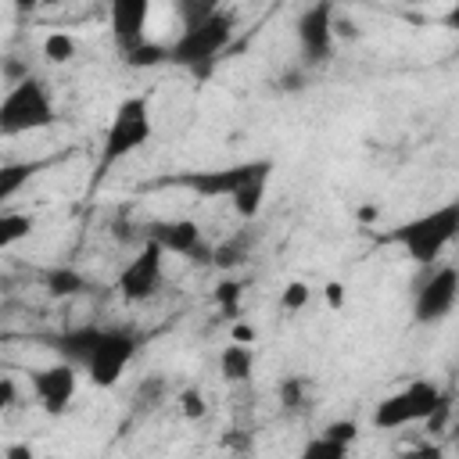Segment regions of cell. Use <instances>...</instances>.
I'll list each match as a JSON object with an SVG mask.
<instances>
[{"mask_svg":"<svg viewBox=\"0 0 459 459\" xmlns=\"http://www.w3.org/2000/svg\"><path fill=\"white\" fill-rule=\"evenodd\" d=\"M280 82H283V90H301V86H305V68H294V72H287Z\"/></svg>","mask_w":459,"mask_h":459,"instance_id":"836d02e7","label":"cell"},{"mask_svg":"<svg viewBox=\"0 0 459 459\" xmlns=\"http://www.w3.org/2000/svg\"><path fill=\"white\" fill-rule=\"evenodd\" d=\"M161 276H165V251L147 237L143 247L122 265L115 287H118V294H122L126 301H147V298L158 294Z\"/></svg>","mask_w":459,"mask_h":459,"instance_id":"ba28073f","label":"cell"},{"mask_svg":"<svg viewBox=\"0 0 459 459\" xmlns=\"http://www.w3.org/2000/svg\"><path fill=\"white\" fill-rule=\"evenodd\" d=\"M18 11H36V7H43V4H54V0H11Z\"/></svg>","mask_w":459,"mask_h":459,"instance_id":"8d00e7d4","label":"cell"},{"mask_svg":"<svg viewBox=\"0 0 459 459\" xmlns=\"http://www.w3.org/2000/svg\"><path fill=\"white\" fill-rule=\"evenodd\" d=\"M240 298H244V283L240 280H233V276H226V280H219L215 283V305L233 319V316H240Z\"/></svg>","mask_w":459,"mask_h":459,"instance_id":"ffe728a7","label":"cell"},{"mask_svg":"<svg viewBox=\"0 0 459 459\" xmlns=\"http://www.w3.org/2000/svg\"><path fill=\"white\" fill-rule=\"evenodd\" d=\"M57 351L86 369L90 384L115 387L136 355V337L122 326H79L57 337Z\"/></svg>","mask_w":459,"mask_h":459,"instance_id":"6da1fadb","label":"cell"},{"mask_svg":"<svg viewBox=\"0 0 459 459\" xmlns=\"http://www.w3.org/2000/svg\"><path fill=\"white\" fill-rule=\"evenodd\" d=\"M226 0H176V11H179V22L183 25H194V22H204L208 14L222 11Z\"/></svg>","mask_w":459,"mask_h":459,"instance_id":"7402d4cb","label":"cell"},{"mask_svg":"<svg viewBox=\"0 0 459 459\" xmlns=\"http://www.w3.org/2000/svg\"><path fill=\"white\" fill-rule=\"evenodd\" d=\"M323 301H326V308H330V312H341V308H344V301H348L344 283H341V280H326V283H323Z\"/></svg>","mask_w":459,"mask_h":459,"instance_id":"f1b7e54d","label":"cell"},{"mask_svg":"<svg viewBox=\"0 0 459 459\" xmlns=\"http://www.w3.org/2000/svg\"><path fill=\"white\" fill-rule=\"evenodd\" d=\"M459 301V269L452 262H434L430 276L416 287V301H412V316L416 323H441L445 316H452Z\"/></svg>","mask_w":459,"mask_h":459,"instance_id":"52a82bcc","label":"cell"},{"mask_svg":"<svg viewBox=\"0 0 459 459\" xmlns=\"http://www.w3.org/2000/svg\"><path fill=\"white\" fill-rule=\"evenodd\" d=\"M247 237L240 233V237H230V240H222V244H215L212 251H208V262L215 265V269H222V273H233V269H240L244 262H247Z\"/></svg>","mask_w":459,"mask_h":459,"instance_id":"ac0fdd59","label":"cell"},{"mask_svg":"<svg viewBox=\"0 0 459 459\" xmlns=\"http://www.w3.org/2000/svg\"><path fill=\"white\" fill-rule=\"evenodd\" d=\"M82 287H86V280H82V273H79V269L57 265V269H50V273H47V290H50L54 298H72V294H79Z\"/></svg>","mask_w":459,"mask_h":459,"instance_id":"d6986e66","label":"cell"},{"mask_svg":"<svg viewBox=\"0 0 459 459\" xmlns=\"http://www.w3.org/2000/svg\"><path fill=\"white\" fill-rule=\"evenodd\" d=\"M176 405H179L183 420H190V423L204 420V412H208V402H204V394H201L197 387H183V391L176 394Z\"/></svg>","mask_w":459,"mask_h":459,"instance_id":"d4e9b609","label":"cell"},{"mask_svg":"<svg viewBox=\"0 0 459 459\" xmlns=\"http://www.w3.org/2000/svg\"><path fill=\"white\" fill-rule=\"evenodd\" d=\"M333 36L341 39H359V25L348 14H333Z\"/></svg>","mask_w":459,"mask_h":459,"instance_id":"d6a6232c","label":"cell"},{"mask_svg":"<svg viewBox=\"0 0 459 459\" xmlns=\"http://www.w3.org/2000/svg\"><path fill=\"white\" fill-rule=\"evenodd\" d=\"M154 133V122H151V104L147 97H126L118 108H115V118L104 133V143H100V169H108L111 161H122L126 154L140 151Z\"/></svg>","mask_w":459,"mask_h":459,"instance_id":"5b68a950","label":"cell"},{"mask_svg":"<svg viewBox=\"0 0 459 459\" xmlns=\"http://www.w3.org/2000/svg\"><path fill=\"white\" fill-rule=\"evenodd\" d=\"M273 169L269 158H255V161H240V165H226V169H208V172H190L179 183L190 186L197 197H233L240 190V183H247L255 172Z\"/></svg>","mask_w":459,"mask_h":459,"instance_id":"8fae6325","label":"cell"},{"mask_svg":"<svg viewBox=\"0 0 459 459\" xmlns=\"http://www.w3.org/2000/svg\"><path fill=\"white\" fill-rule=\"evenodd\" d=\"M301 455H305V459H344V455H348V445H341V441L319 434V437H312V441L301 448Z\"/></svg>","mask_w":459,"mask_h":459,"instance_id":"cb8c5ba5","label":"cell"},{"mask_svg":"<svg viewBox=\"0 0 459 459\" xmlns=\"http://www.w3.org/2000/svg\"><path fill=\"white\" fill-rule=\"evenodd\" d=\"M333 0H316L301 11L298 18V47H301V57H305V68L308 65H323L330 61L333 54Z\"/></svg>","mask_w":459,"mask_h":459,"instance_id":"9c48e42d","label":"cell"},{"mask_svg":"<svg viewBox=\"0 0 459 459\" xmlns=\"http://www.w3.org/2000/svg\"><path fill=\"white\" fill-rule=\"evenodd\" d=\"M319 434H326V437H333V441H341V445L351 448V441L359 437V423H355V420H330Z\"/></svg>","mask_w":459,"mask_h":459,"instance_id":"83f0119b","label":"cell"},{"mask_svg":"<svg viewBox=\"0 0 459 459\" xmlns=\"http://www.w3.org/2000/svg\"><path fill=\"white\" fill-rule=\"evenodd\" d=\"M43 57L54 61V65H68L75 57V39L68 32H50L43 39Z\"/></svg>","mask_w":459,"mask_h":459,"instance_id":"44dd1931","label":"cell"},{"mask_svg":"<svg viewBox=\"0 0 459 459\" xmlns=\"http://www.w3.org/2000/svg\"><path fill=\"white\" fill-rule=\"evenodd\" d=\"M126 61L133 68H151V65H161L165 61V47L161 43H151V39H140L136 47L126 50Z\"/></svg>","mask_w":459,"mask_h":459,"instance_id":"603a6c76","label":"cell"},{"mask_svg":"<svg viewBox=\"0 0 459 459\" xmlns=\"http://www.w3.org/2000/svg\"><path fill=\"white\" fill-rule=\"evenodd\" d=\"M29 384H32V394H36L39 409L47 416H61V412H68V405H72V398L79 391V366L65 359V362L32 369Z\"/></svg>","mask_w":459,"mask_h":459,"instance_id":"30bf717a","label":"cell"},{"mask_svg":"<svg viewBox=\"0 0 459 459\" xmlns=\"http://www.w3.org/2000/svg\"><path fill=\"white\" fill-rule=\"evenodd\" d=\"M32 230H36L32 212H0V251L22 244L25 237H32Z\"/></svg>","mask_w":459,"mask_h":459,"instance_id":"2e32d148","label":"cell"},{"mask_svg":"<svg viewBox=\"0 0 459 459\" xmlns=\"http://www.w3.org/2000/svg\"><path fill=\"white\" fill-rule=\"evenodd\" d=\"M230 39H233V14L222 7V11L208 14L204 22L183 25V32L165 47V61H172V65L186 68L190 75L204 79L215 68L219 54L230 47Z\"/></svg>","mask_w":459,"mask_h":459,"instance_id":"7a4b0ae2","label":"cell"},{"mask_svg":"<svg viewBox=\"0 0 459 459\" xmlns=\"http://www.w3.org/2000/svg\"><path fill=\"white\" fill-rule=\"evenodd\" d=\"M308 298H312L308 283H305V280H290V283L283 287V294H280V305H283L287 312H301V308L308 305Z\"/></svg>","mask_w":459,"mask_h":459,"instance_id":"484cf974","label":"cell"},{"mask_svg":"<svg viewBox=\"0 0 459 459\" xmlns=\"http://www.w3.org/2000/svg\"><path fill=\"white\" fill-rule=\"evenodd\" d=\"M54 122V97L39 75H22L0 97V136H22Z\"/></svg>","mask_w":459,"mask_h":459,"instance_id":"277c9868","label":"cell"},{"mask_svg":"<svg viewBox=\"0 0 459 459\" xmlns=\"http://www.w3.org/2000/svg\"><path fill=\"white\" fill-rule=\"evenodd\" d=\"M147 18H151V0H108V22L122 50L143 39Z\"/></svg>","mask_w":459,"mask_h":459,"instance_id":"4fadbf2b","label":"cell"},{"mask_svg":"<svg viewBox=\"0 0 459 459\" xmlns=\"http://www.w3.org/2000/svg\"><path fill=\"white\" fill-rule=\"evenodd\" d=\"M230 341H237V344H255V341H258V330H255L251 323H244V319L233 316V323H230Z\"/></svg>","mask_w":459,"mask_h":459,"instance_id":"f546056e","label":"cell"},{"mask_svg":"<svg viewBox=\"0 0 459 459\" xmlns=\"http://www.w3.org/2000/svg\"><path fill=\"white\" fill-rule=\"evenodd\" d=\"M36 169H39V161H4L0 165V204H7L22 186H29Z\"/></svg>","mask_w":459,"mask_h":459,"instance_id":"e0dca14e","label":"cell"},{"mask_svg":"<svg viewBox=\"0 0 459 459\" xmlns=\"http://www.w3.org/2000/svg\"><path fill=\"white\" fill-rule=\"evenodd\" d=\"M161 398H165V377H158V373L147 377V380L136 387V405H140V409H154Z\"/></svg>","mask_w":459,"mask_h":459,"instance_id":"4316f807","label":"cell"},{"mask_svg":"<svg viewBox=\"0 0 459 459\" xmlns=\"http://www.w3.org/2000/svg\"><path fill=\"white\" fill-rule=\"evenodd\" d=\"M251 369H255V348H251V344L230 341V344L219 351V373H222V380L244 384V380L251 377Z\"/></svg>","mask_w":459,"mask_h":459,"instance_id":"9a60e30c","label":"cell"},{"mask_svg":"<svg viewBox=\"0 0 459 459\" xmlns=\"http://www.w3.org/2000/svg\"><path fill=\"white\" fill-rule=\"evenodd\" d=\"M18 402V380L14 377H0V412H7Z\"/></svg>","mask_w":459,"mask_h":459,"instance_id":"4dcf8cb0","label":"cell"},{"mask_svg":"<svg viewBox=\"0 0 459 459\" xmlns=\"http://www.w3.org/2000/svg\"><path fill=\"white\" fill-rule=\"evenodd\" d=\"M147 237L165 251V255H183V258H194V262H208V244L201 237V226L194 219H158L147 226Z\"/></svg>","mask_w":459,"mask_h":459,"instance_id":"7c38bea8","label":"cell"},{"mask_svg":"<svg viewBox=\"0 0 459 459\" xmlns=\"http://www.w3.org/2000/svg\"><path fill=\"white\" fill-rule=\"evenodd\" d=\"M301 391H305V380H283V384H280L283 405H301Z\"/></svg>","mask_w":459,"mask_h":459,"instance_id":"1f68e13d","label":"cell"},{"mask_svg":"<svg viewBox=\"0 0 459 459\" xmlns=\"http://www.w3.org/2000/svg\"><path fill=\"white\" fill-rule=\"evenodd\" d=\"M377 219H380V208H377V204H362V208H359V222H362V226H369V222H377Z\"/></svg>","mask_w":459,"mask_h":459,"instance_id":"e575fe53","label":"cell"},{"mask_svg":"<svg viewBox=\"0 0 459 459\" xmlns=\"http://www.w3.org/2000/svg\"><path fill=\"white\" fill-rule=\"evenodd\" d=\"M437 398H441V387L434 380H409L402 391H394V394L377 402L373 427L377 430H402V427L423 423L427 412L437 405Z\"/></svg>","mask_w":459,"mask_h":459,"instance_id":"8992f818","label":"cell"},{"mask_svg":"<svg viewBox=\"0 0 459 459\" xmlns=\"http://www.w3.org/2000/svg\"><path fill=\"white\" fill-rule=\"evenodd\" d=\"M459 233V201H445L409 222H402L391 240L405 247V255L416 262V265H434L455 240Z\"/></svg>","mask_w":459,"mask_h":459,"instance_id":"3957f363","label":"cell"},{"mask_svg":"<svg viewBox=\"0 0 459 459\" xmlns=\"http://www.w3.org/2000/svg\"><path fill=\"white\" fill-rule=\"evenodd\" d=\"M4 455H11V459H32V448L29 445H11Z\"/></svg>","mask_w":459,"mask_h":459,"instance_id":"d590c367","label":"cell"},{"mask_svg":"<svg viewBox=\"0 0 459 459\" xmlns=\"http://www.w3.org/2000/svg\"><path fill=\"white\" fill-rule=\"evenodd\" d=\"M269 179H273V169H265V172H255V176H251L247 183H240V190L230 197V204H233V212H237L240 219H255V215L262 212V201H265Z\"/></svg>","mask_w":459,"mask_h":459,"instance_id":"5bb4252c","label":"cell"}]
</instances>
